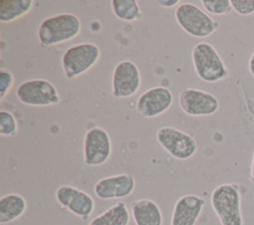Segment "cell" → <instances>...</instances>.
I'll return each instance as SVG.
<instances>
[{
    "mask_svg": "<svg viewBox=\"0 0 254 225\" xmlns=\"http://www.w3.org/2000/svg\"><path fill=\"white\" fill-rule=\"evenodd\" d=\"M55 197L62 207L82 220H86L94 210L93 198L85 191L68 184L59 186Z\"/></svg>",
    "mask_w": 254,
    "mask_h": 225,
    "instance_id": "11",
    "label": "cell"
},
{
    "mask_svg": "<svg viewBox=\"0 0 254 225\" xmlns=\"http://www.w3.org/2000/svg\"><path fill=\"white\" fill-rule=\"evenodd\" d=\"M250 178L252 182H254V152L252 156V161H251V167H250Z\"/></svg>",
    "mask_w": 254,
    "mask_h": 225,
    "instance_id": "26",
    "label": "cell"
},
{
    "mask_svg": "<svg viewBox=\"0 0 254 225\" xmlns=\"http://www.w3.org/2000/svg\"><path fill=\"white\" fill-rule=\"evenodd\" d=\"M111 139L101 127L89 129L83 140V161L86 166L97 167L105 164L111 156Z\"/></svg>",
    "mask_w": 254,
    "mask_h": 225,
    "instance_id": "8",
    "label": "cell"
},
{
    "mask_svg": "<svg viewBox=\"0 0 254 225\" xmlns=\"http://www.w3.org/2000/svg\"><path fill=\"white\" fill-rule=\"evenodd\" d=\"M113 14L124 22H135L142 18V13L136 0H112Z\"/></svg>",
    "mask_w": 254,
    "mask_h": 225,
    "instance_id": "19",
    "label": "cell"
},
{
    "mask_svg": "<svg viewBox=\"0 0 254 225\" xmlns=\"http://www.w3.org/2000/svg\"><path fill=\"white\" fill-rule=\"evenodd\" d=\"M201 4L206 12L214 15L229 14L232 10L230 0H202Z\"/></svg>",
    "mask_w": 254,
    "mask_h": 225,
    "instance_id": "21",
    "label": "cell"
},
{
    "mask_svg": "<svg viewBox=\"0 0 254 225\" xmlns=\"http://www.w3.org/2000/svg\"><path fill=\"white\" fill-rule=\"evenodd\" d=\"M16 96L21 103L33 107L52 106L61 100L56 86L51 81L41 78L22 82L16 90Z\"/></svg>",
    "mask_w": 254,
    "mask_h": 225,
    "instance_id": "7",
    "label": "cell"
},
{
    "mask_svg": "<svg viewBox=\"0 0 254 225\" xmlns=\"http://www.w3.org/2000/svg\"><path fill=\"white\" fill-rule=\"evenodd\" d=\"M141 84L140 71L135 62L124 59L116 64L112 73V96L115 98H128L133 96Z\"/></svg>",
    "mask_w": 254,
    "mask_h": 225,
    "instance_id": "10",
    "label": "cell"
},
{
    "mask_svg": "<svg viewBox=\"0 0 254 225\" xmlns=\"http://www.w3.org/2000/svg\"><path fill=\"white\" fill-rule=\"evenodd\" d=\"M159 145L173 158L185 161L190 159L197 151V141L190 134L170 126L161 127L156 133Z\"/></svg>",
    "mask_w": 254,
    "mask_h": 225,
    "instance_id": "6",
    "label": "cell"
},
{
    "mask_svg": "<svg viewBox=\"0 0 254 225\" xmlns=\"http://www.w3.org/2000/svg\"><path fill=\"white\" fill-rule=\"evenodd\" d=\"M17 120L15 116L7 111H0V135L3 137H13L17 133Z\"/></svg>",
    "mask_w": 254,
    "mask_h": 225,
    "instance_id": "20",
    "label": "cell"
},
{
    "mask_svg": "<svg viewBox=\"0 0 254 225\" xmlns=\"http://www.w3.org/2000/svg\"><path fill=\"white\" fill-rule=\"evenodd\" d=\"M191 59L197 76L205 82H216L228 76V70L215 48L206 42L194 45Z\"/></svg>",
    "mask_w": 254,
    "mask_h": 225,
    "instance_id": "3",
    "label": "cell"
},
{
    "mask_svg": "<svg viewBox=\"0 0 254 225\" xmlns=\"http://www.w3.org/2000/svg\"><path fill=\"white\" fill-rule=\"evenodd\" d=\"M232 9L239 15L246 16L254 13V0H230Z\"/></svg>",
    "mask_w": 254,
    "mask_h": 225,
    "instance_id": "23",
    "label": "cell"
},
{
    "mask_svg": "<svg viewBox=\"0 0 254 225\" xmlns=\"http://www.w3.org/2000/svg\"><path fill=\"white\" fill-rule=\"evenodd\" d=\"M173 104V93L164 86L152 87L143 92L136 102V111L143 118L162 115Z\"/></svg>",
    "mask_w": 254,
    "mask_h": 225,
    "instance_id": "12",
    "label": "cell"
},
{
    "mask_svg": "<svg viewBox=\"0 0 254 225\" xmlns=\"http://www.w3.org/2000/svg\"><path fill=\"white\" fill-rule=\"evenodd\" d=\"M27 209L26 199L18 193H8L0 198V223H11L20 218Z\"/></svg>",
    "mask_w": 254,
    "mask_h": 225,
    "instance_id": "16",
    "label": "cell"
},
{
    "mask_svg": "<svg viewBox=\"0 0 254 225\" xmlns=\"http://www.w3.org/2000/svg\"><path fill=\"white\" fill-rule=\"evenodd\" d=\"M248 67H249L250 73L254 76V52L252 53V55H251V56H250V58H249Z\"/></svg>",
    "mask_w": 254,
    "mask_h": 225,
    "instance_id": "25",
    "label": "cell"
},
{
    "mask_svg": "<svg viewBox=\"0 0 254 225\" xmlns=\"http://www.w3.org/2000/svg\"><path fill=\"white\" fill-rule=\"evenodd\" d=\"M210 203L221 225H243L240 189L237 183H222L211 193Z\"/></svg>",
    "mask_w": 254,
    "mask_h": 225,
    "instance_id": "2",
    "label": "cell"
},
{
    "mask_svg": "<svg viewBox=\"0 0 254 225\" xmlns=\"http://www.w3.org/2000/svg\"><path fill=\"white\" fill-rule=\"evenodd\" d=\"M100 50L93 43L69 47L62 56V67L66 78L72 79L89 70L99 59Z\"/></svg>",
    "mask_w": 254,
    "mask_h": 225,
    "instance_id": "5",
    "label": "cell"
},
{
    "mask_svg": "<svg viewBox=\"0 0 254 225\" xmlns=\"http://www.w3.org/2000/svg\"><path fill=\"white\" fill-rule=\"evenodd\" d=\"M135 189V179L129 173H119L99 179L93 187L95 195L102 200L129 196Z\"/></svg>",
    "mask_w": 254,
    "mask_h": 225,
    "instance_id": "13",
    "label": "cell"
},
{
    "mask_svg": "<svg viewBox=\"0 0 254 225\" xmlns=\"http://www.w3.org/2000/svg\"><path fill=\"white\" fill-rule=\"evenodd\" d=\"M175 18L179 26L194 38H207L219 27L218 22L192 3L179 5L175 11Z\"/></svg>",
    "mask_w": 254,
    "mask_h": 225,
    "instance_id": "4",
    "label": "cell"
},
{
    "mask_svg": "<svg viewBox=\"0 0 254 225\" xmlns=\"http://www.w3.org/2000/svg\"><path fill=\"white\" fill-rule=\"evenodd\" d=\"M180 1L179 0H157L156 3L159 4L162 7L165 8H172L174 6H176Z\"/></svg>",
    "mask_w": 254,
    "mask_h": 225,
    "instance_id": "24",
    "label": "cell"
},
{
    "mask_svg": "<svg viewBox=\"0 0 254 225\" xmlns=\"http://www.w3.org/2000/svg\"><path fill=\"white\" fill-rule=\"evenodd\" d=\"M131 213L136 225H163L161 209L154 200L144 198L134 201Z\"/></svg>",
    "mask_w": 254,
    "mask_h": 225,
    "instance_id": "15",
    "label": "cell"
},
{
    "mask_svg": "<svg viewBox=\"0 0 254 225\" xmlns=\"http://www.w3.org/2000/svg\"><path fill=\"white\" fill-rule=\"evenodd\" d=\"M14 83L13 74L5 68H1L0 70V99L3 100L5 96L10 91L11 87Z\"/></svg>",
    "mask_w": 254,
    "mask_h": 225,
    "instance_id": "22",
    "label": "cell"
},
{
    "mask_svg": "<svg viewBox=\"0 0 254 225\" xmlns=\"http://www.w3.org/2000/svg\"><path fill=\"white\" fill-rule=\"evenodd\" d=\"M81 29L79 19L71 13H61L42 21L38 28V40L43 48L54 47L73 40Z\"/></svg>",
    "mask_w": 254,
    "mask_h": 225,
    "instance_id": "1",
    "label": "cell"
},
{
    "mask_svg": "<svg viewBox=\"0 0 254 225\" xmlns=\"http://www.w3.org/2000/svg\"><path fill=\"white\" fill-rule=\"evenodd\" d=\"M179 105L187 115L201 117L214 114L219 108V101L209 92L185 88L179 94Z\"/></svg>",
    "mask_w": 254,
    "mask_h": 225,
    "instance_id": "9",
    "label": "cell"
},
{
    "mask_svg": "<svg viewBox=\"0 0 254 225\" xmlns=\"http://www.w3.org/2000/svg\"><path fill=\"white\" fill-rule=\"evenodd\" d=\"M130 214L125 202L118 201L94 217L88 225H128Z\"/></svg>",
    "mask_w": 254,
    "mask_h": 225,
    "instance_id": "17",
    "label": "cell"
},
{
    "mask_svg": "<svg viewBox=\"0 0 254 225\" xmlns=\"http://www.w3.org/2000/svg\"><path fill=\"white\" fill-rule=\"evenodd\" d=\"M204 204V198L198 195H183L175 203L171 225H195Z\"/></svg>",
    "mask_w": 254,
    "mask_h": 225,
    "instance_id": "14",
    "label": "cell"
},
{
    "mask_svg": "<svg viewBox=\"0 0 254 225\" xmlns=\"http://www.w3.org/2000/svg\"><path fill=\"white\" fill-rule=\"evenodd\" d=\"M33 5V0H2L0 1V21L13 22L28 14Z\"/></svg>",
    "mask_w": 254,
    "mask_h": 225,
    "instance_id": "18",
    "label": "cell"
}]
</instances>
